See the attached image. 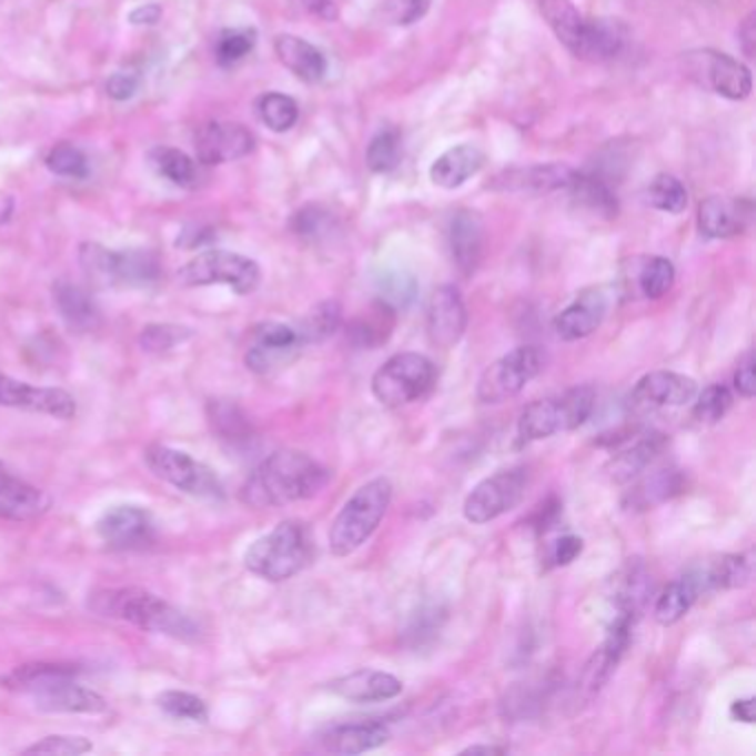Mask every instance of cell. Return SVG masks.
Segmentation results:
<instances>
[{
	"label": "cell",
	"instance_id": "38",
	"mask_svg": "<svg viewBox=\"0 0 756 756\" xmlns=\"http://www.w3.org/2000/svg\"><path fill=\"white\" fill-rule=\"evenodd\" d=\"M699 599V591L695 586V582L684 575L677 582L668 584L664 588V593L659 595L657 604H655V619L662 626H675L677 622H682L688 611L693 608V604Z\"/></svg>",
	"mask_w": 756,
	"mask_h": 756
},
{
	"label": "cell",
	"instance_id": "1",
	"mask_svg": "<svg viewBox=\"0 0 756 756\" xmlns=\"http://www.w3.org/2000/svg\"><path fill=\"white\" fill-rule=\"evenodd\" d=\"M331 473L302 451L269 455L244 482L242 502L251 508H275L311 500L329 484Z\"/></svg>",
	"mask_w": 756,
	"mask_h": 756
},
{
	"label": "cell",
	"instance_id": "37",
	"mask_svg": "<svg viewBox=\"0 0 756 756\" xmlns=\"http://www.w3.org/2000/svg\"><path fill=\"white\" fill-rule=\"evenodd\" d=\"M395 326V309L389 302H377L369 313L355 317L349 324V340L362 349L382 346Z\"/></svg>",
	"mask_w": 756,
	"mask_h": 756
},
{
	"label": "cell",
	"instance_id": "23",
	"mask_svg": "<svg viewBox=\"0 0 756 756\" xmlns=\"http://www.w3.org/2000/svg\"><path fill=\"white\" fill-rule=\"evenodd\" d=\"M608 313V298L602 289H588L568 304L553 322L555 333L564 342H577L593 335Z\"/></svg>",
	"mask_w": 756,
	"mask_h": 756
},
{
	"label": "cell",
	"instance_id": "21",
	"mask_svg": "<svg viewBox=\"0 0 756 756\" xmlns=\"http://www.w3.org/2000/svg\"><path fill=\"white\" fill-rule=\"evenodd\" d=\"M697 391V382L688 375L675 371H653L637 382L631 400L642 409L686 406L695 400Z\"/></svg>",
	"mask_w": 756,
	"mask_h": 756
},
{
	"label": "cell",
	"instance_id": "8",
	"mask_svg": "<svg viewBox=\"0 0 756 756\" xmlns=\"http://www.w3.org/2000/svg\"><path fill=\"white\" fill-rule=\"evenodd\" d=\"M437 384V366L422 353H397L373 375L371 391L382 406L400 409L424 400Z\"/></svg>",
	"mask_w": 756,
	"mask_h": 756
},
{
	"label": "cell",
	"instance_id": "60",
	"mask_svg": "<svg viewBox=\"0 0 756 756\" xmlns=\"http://www.w3.org/2000/svg\"><path fill=\"white\" fill-rule=\"evenodd\" d=\"M755 13H750L744 24L739 27V42H742V49L748 58H755L756 51V27H755Z\"/></svg>",
	"mask_w": 756,
	"mask_h": 756
},
{
	"label": "cell",
	"instance_id": "42",
	"mask_svg": "<svg viewBox=\"0 0 756 756\" xmlns=\"http://www.w3.org/2000/svg\"><path fill=\"white\" fill-rule=\"evenodd\" d=\"M258 115L271 131H289L298 122V102L291 95L271 91L258 100Z\"/></svg>",
	"mask_w": 756,
	"mask_h": 756
},
{
	"label": "cell",
	"instance_id": "39",
	"mask_svg": "<svg viewBox=\"0 0 756 756\" xmlns=\"http://www.w3.org/2000/svg\"><path fill=\"white\" fill-rule=\"evenodd\" d=\"M0 504L16 515H33L47 506V497L38 488L13 477L0 464Z\"/></svg>",
	"mask_w": 756,
	"mask_h": 756
},
{
	"label": "cell",
	"instance_id": "6",
	"mask_svg": "<svg viewBox=\"0 0 756 756\" xmlns=\"http://www.w3.org/2000/svg\"><path fill=\"white\" fill-rule=\"evenodd\" d=\"M597 404L593 386H575L562 395L537 400L528 404L517 422V437L522 444L542 442L557 433H568L588 422Z\"/></svg>",
	"mask_w": 756,
	"mask_h": 756
},
{
	"label": "cell",
	"instance_id": "26",
	"mask_svg": "<svg viewBox=\"0 0 756 756\" xmlns=\"http://www.w3.org/2000/svg\"><path fill=\"white\" fill-rule=\"evenodd\" d=\"M389 739L391 730L386 724L375 719H362L331 726L322 735V746L333 755H364L382 748L384 744H389Z\"/></svg>",
	"mask_w": 756,
	"mask_h": 756
},
{
	"label": "cell",
	"instance_id": "43",
	"mask_svg": "<svg viewBox=\"0 0 756 756\" xmlns=\"http://www.w3.org/2000/svg\"><path fill=\"white\" fill-rule=\"evenodd\" d=\"M402 135L397 129H382L366 149V164L375 173H389L400 164Z\"/></svg>",
	"mask_w": 756,
	"mask_h": 756
},
{
	"label": "cell",
	"instance_id": "51",
	"mask_svg": "<svg viewBox=\"0 0 756 756\" xmlns=\"http://www.w3.org/2000/svg\"><path fill=\"white\" fill-rule=\"evenodd\" d=\"M255 47L253 29H224L215 44V58L220 64H233L242 60Z\"/></svg>",
	"mask_w": 756,
	"mask_h": 756
},
{
	"label": "cell",
	"instance_id": "18",
	"mask_svg": "<svg viewBox=\"0 0 756 756\" xmlns=\"http://www.w3.org/2000/svg\"><path fill=\"white\" fill-rule=\"evenodd\" d=\"M468 313L462 293L453 284H442L433 291L426 309L429 340L437 349H453L466 333Z\"/></svg>",
	"mask_w": 756,
	"mask_h": 756
},
{
	"label": "cell",
	"instance_id": "46",
	"mask_svg": "<svg viewBox=\"0 0 756 756\" xmlns=\"http://www.w3.org/2000/svg\"><path fill=\"white\" fill-rule=\"evenodd\" d=\"M153 164L160 175L171 180L178 187H193L198 180L195 162L178 149H158L153 153Z\"/></svg>",
	"mask_w": 756,
	"mask_h": 756
},
{
	"label": "cell",
	"instance_id": "22",
	"mask_svg": "<svg viewBox=\"0 0 756 756\" xmlns=\"http://www.w3.org/2000/svg\"><path fill=\"white\" fill-rule=\"evenodd\" d=\"M575 178V169L562 162L551 164H531L506 169L488 184L495 191H513V193H551L560 189H568Z\"/></svg>",
	"mask_w": 756,
	"mask_h": 756
},
{
	"label": "cell",
	"instance_id": "11",
	"mask_svg": "<svg viewBox=\"0 0 756 756\" xmlns=\"http://www.w3.org/2000/svg\"><path fill=\"white\" fill-rule=\"evenodd\" d=\"M546 366V355L540 346H517L495 360L477 382V400L482 404H502L520 395Z\"/></svg>",
	"mask_w": 756,
	"mask_h": 756
},
{
	"label": "cell",
	"instance_id": "30",
	"mask_svg": "<svg viewBox=\"0 0 756 756\" xmlns=\"http://www.w3.org/2000/svg\"><path fill=\"white\" fill-rule=\"evenodd\" d=\"M53 302H56V309L60 311V317L64 320V324L71 331L89 333V331H95L102 322L95 302L78 284L64 282V280L56 282L53 284Z\"/></svg>",
	"mask_w": 756,
	"mask_h": 756
},
{
	"label": "cell",
	"instance_id": "41",
	"mask_svg": "<svg viewBox=\"0 0 756 756\" xmlns=\"http://www.w3.org/2000/svg\"><path fill=\"white\" fill-rule=\"evenodd\" d=\"M677 271L668 258H648L637 271V289L648 300L664 298L675 284Z\"/></svg>",
	"mask_w": 756,
	"mask_h": 756
},
{
	"label": "cell",
	"instance_id": "9",
	"mask_svg": "<svg viewBox=\"0 0 756 756\" xmlns=\"http://www.w3.org/2000/svg\"><path fill=\"white\" fill-rule=\"evenodd\" d=\"M178 280L184 286H209L226 284L238 295H249L260 286L262 271L258 262L233 251H204L189 260L180 271Z\"/></svg>",
	"mask_w": 756,
	"mask_h": 756
},
{
	"label": "cell",
	"instance_id": "5",
	"mask_svg": "<svg viewBox=\"0 0 756 756\" xmlns=\"http://www.w3.org/2000/svg\"><path fill=\"white\" fill-rule=\"evenodd\" d=\"M393 500V484L375 477L360 486L342 506L329 531V548L335 557H349L362 548L377 531Z\"/></svg>",
	"mask_w": 756,
	"mask_h": 756
},
{
	"label": "cell",
	"instance_id": "2",
	"mask_svg": "<svg viewBox=\"0 0 756 756\" xmlns=\"http://www.w3.org/2000/svg\"><path fill=\"white\" fill-rule=\"evenodd\" d=\"M80 671L71 664H27L11 671L0 684L31 697L40 713L56 715H102L104 697L75 684Z\"/></svg>",
	"mask_w": 756,
	"mask_h": 756
},
{
	"label": "cell",
	"instance_id": "16",
	"mask_svg": "<svg viewBox=\"0 0 756 756\" xmlns=\"http://www.w3.org/2000/svg\"><path fill=\"white\" fill-rule=\"evenodd\" d=\"M95 533L111 548L133 551L144 548L155 540V522L147 508L122 504L102 513Z\"/></svg>",
	"mask_w": 756,
	"mask_h": 756
},
{
	"label": "cell",
	"instance_id": "55",
	"mask_svg": "<svg viewBox=\"0 0 756 756\" xmlns=\"http://www.w3.org/2000/svg\"><path fill=\"white\" fill-rule=\"evenodd\" d=\"M584 553V540L577 535H562L560 540H555V544L551 546L548 553V566L551 568H562L573 564L579 555Z\"/></svg>",
	"mask_w": 756,
	"mask_h": 756
},
{
	"label": "cell",
	"instance_id": "29",
	"mask_svg": "<svg viewBox=\"0 0 756 756\" xmlns=\"http://www.w3.org/2000/svg\"><path fill=\"white\" fill-rule=\"evenodd\" d=\"M275 53L280 62L304 82H320L326 73L324 53L300 36L282 33L275 38Z\"/></svg>",
	"mask_w": 756,
	"mask_h": 756
},
{
	"label": "cell",
	"instance_id": "40",
	"mask_svg": "<svg viewBox=\"0 0 756 756\" xmlns=\"http://www.w3.org/2000/svg\"><path fill=\"white\" fill-rule=\"evenodd\" d=\"M209 422L213 426V433L224 442L240 446L251 440V433H253L251 424L246 422L244 413L231 402H224V400L209 402Z\"/></svg>",
	"mask_w": 756,
	"mask_h": 756
},
{
	"label": "cell",
	"instance_id": "20",
	"mask_svg": "<svg viewBox=\"0 0 756 756\" xmlns=\"http://www.w3.org/2000/svg\"><path fill=\"white\" fill-rule=\"evenodd\" d=\"M486 246V231L480 213L471 209L457 211L448 222V251L453 264L464 278L475 275L482 264Z\"/></svg>",
	"mask_w": 756,
	"mask_h": 756
},
{
	"label": "cell",
	"instance_id": "62",
	"mask_svg": "<svg viewBox=\"0 0 756 756\" xmlns=\"http://www.w3.org/2000/svg\"><path fill=\"white\" fill-rule=\"evenodd\" d=\"M162 9L158 4H144V7H138L135 11H131V22L133 24H153L158 18H160Z\"/></svg>",
	"mask_w": 756,
	"mask_h": 756
},
{
	"label": "cell",
	"instance_id": "25",
	"mask_svg": "<svg viewBox=\"0 0 756 756\" xmlns=\"http://www.w3.org/2000/svg\"><path fill=\"white\" fill-rule=\"evenodd\" d=\"M750 218L753 206L746 200L710 195L699 204V231L713 240H726L744 233Z\"/></svg>",
	"mask_w": 756,
	"mask_h": 756
},
{
	"label": "cell",
	"instance_id": "36",
	"mask_svg": "<svg viewBox=\"0 0 756 756\" xmlns=\"http://www.w3.org/2000/svg\"><path fill=\"white\" fill-rule=\"evenodd\" d=\"M540 11L548 27L555 31L560 42L577 56L586 36L588 18L579 13L573 0H540Z\"/></svg>",
	"mask_w": 756,
	"mask_h": 756
},
{
	"label": "cell",
	"instance_id": "4",
	"mask_svg": "<svg viewBox=\"0 0 756 756\" xmlns=\"http://www.w3.org/2000/svg\"><path fill=\"white\" fill-rule=\"evenodd\" d=\"M315 555V540L304 522H282L264 537L255 540L244 553L249 573L266 582H286L302 573Z\"/></svg>",
	"mask_w": 756,
	"mask_h": 756
},
{
	"label": "cell",
	"instance_id": "13",
	"mask_svg": "<svg viewBox=\"0 0 756 756\" xmlns=\"http://www.w3.org/2000/svg\"><path fill=\"white\" fill-rule=\"evenodd\" d=\"M635 624H637V617L626 615V613H613L604 644L591 655V659L586 662L579 675L577 702L582 699L584 704H591L611 682V677L615 675L617 666L622 664L624 655L631 648Z\"/></svg>",
	"mask_w": 756,
	"mask_h": 756
},
{
	"label": "cell",
	"instance_id": "57",
	"mask_svg": "<svg viewBox=\"0 0 756 756\" xmlns=\"http://www.w3.org/2000/svg\"><path fill=\"white\" fill-rule=\"evenodd\" d=\"M140 84V75L133 71H115L109 80H107V93L113 100H129Z\"/></svg>",
	"mask_w": 756,
	"mask_h": 756
},
{
	"label": "cell",
	"instance_id": "27",
	"mask_svg": "<svg viewBox=\"0 0 756 756\" xmlns=\"http://www.w3.org/2000/svg\"><path fill=\"white\" fill-rule=\"evenodd\" d=\"M688 577L695 582L699 595L713 591L744 588L753 579V562L748 555H724L715 562L704 564L702 568L691 571Z\"/></svg>",
	"mask_w": 756,
	"mask_h": 756
},
{
	"label": "cell",
	"instance_id": "28",
	"mask_svg": "<svg viewBox=\"0 0 756 756\" xmlns=\"http://www.w3.org/2000/svg\"><path fill=\"white\" fill-rule=\"evenodd\" d=\"M664 448H666V435L662 433L637 435L635 442H631L608 462V473L617 484L631 482L639 477L642 473H646V468L664 453Z\"/></svg>",
	"mask_w": 756,
	"mask_h": 756
},
{
	"label": "cell",
	"instance_id": "47",
	"mask_svg": "<svg viewBox=\"0 0 756 756\" xmlns=\"http://www.w3.org/2000/svg\"><path fill=\"white\" fill-rule=\"evenodd\" d=\"M695 409L693 415L699 424H717L722 422L728 411L733 409V393L728 386L724 384H710L708 389H704L699 395H695Z\"/></svg>",
	"mask_w": 756,
	"mask_h": 756
},
{
	"label": "cell",
	"instance_id": "12",
	"mask_svg": "<svg viewBox=\"0 0 756 756\" xmlns=\"http://www.w3.org/2000/svg\"><path fill=\"white\" fill-rule=\"evenodd\" d=\"M684 69L691 80L699 87L710 89L730 100H744L753 91V73L737 58L715 51L695 49L684 53Z\"/></svg>",
	"mask_w": 756,
	"mask_h": 756
},
{
	"label": "cell",
	"instance_id": "24",
	"mask_svg": "<svg viewBox=\"0 0 756 756\" xmlns=\"http://www.w3.org/2000/svg\"><path fill=\"white\" fill-rule=\"evenodd\" d=\"M402 682L391 673L360 668L329 684V691L351 704H380L402 695Z\"/></svg>",
	"mask_w": 756,
	"mask_h": 756
},
{
	"label": "cell",
	"instance_id": "45",
	"mask_svg": "<svg viewBox=\"0 0 756 756\" xmlns=\"http://www.w3.org/2000/svg\"><path fill=\"white\" fill-rule=\"evenodd\" d=\"M340 304L337 302H322L317 304L298 326L304 344H315L326 340L329 335H333L340 329Z\"/></svg>",
	"mask_w": 756,
	"mask_h": 756
},
{
	"label": "cell",
	"instance_id": "10",
	"mask_svg": "<svg viewBox=\"0 0 756 756\" xmlns=\"http://www.w3.org/2000/svg\"><path fill=\"white\" fill-rule=\"evenodd\" d=\"M144 462L155 477L191 497L211 502L224 497V486L218 480V475L206 464L193 460L184 451L153 444L144 451Z\"/></svg>",
	"mask_w": 756,
	"mask_h": 756
},
{
	"label": "cell",
	"instance_id": "61",
	"mask_svg": "<svg viewBox=\"0 0 756 756\" xmlns=\"http://www.w3.org/2000/svg\"><path fill=\"white\" fill-rule=\"evenodd\" d=\"M755 697H748V699H737L730 708V715L735 722H742V724H748L753 726L756 719V708H755Z\"/></svg>",
	"mask_w": 756,
	"mask_h": 756
},
{
	"label": "cell",
	"instance_id": "44",
	"mask_svg": "<svg viewBox=\"0 0 756 756\" xmlns=\"http://www.w3.org/2000/svg\"><path fill=\"white\" fill-rule=\"evenodd\" d=\"M648 202L666 213H684L688 206V191L684 182L671 173L657 175L648 187Z\"/></svg>",
	"mask_w": 756,
	"mask_h": 756
},
{
	"label": "cell",
	"instance_id": "58",
	"mask_svg": "<svg viewBox=\"0 0 756 756\" xmlns=\"http://www.w3.org/2000/svg\"><path fill=\"white\" fill-rule=\"evenodd\" d=\"M735 389L739 391L742 397L746 400H753L756 395V377H755V353L748 351L744 355V360L739 362L737 366V373H735Z\"/></svg>",
	"mask_w": 756,
	"mask_h": 756
},
{
	"label": "cell",
	"instance_id": "35",
	"mask_svg": "<svg viewBox=\"0 0 756 756\" xmlns=\"http://www.w3.org/2000/svg\"><path fill=\"white\" fill-rule=\"evenodd\" d=\"M628 31L615 18H588L586 36L577 58L588 62H606L617 58L626 47Z\"/></svg>",
	"mask_w": 756,
	"mask_h": 756
},
{
	"label": "cell",
	"instance_id": "3",
	"mask_svg": "<svg viewBox=\"0 0 756 756\" xmlns=\"http://www.w3.org/2000/svg\"><path fill=\"white\" fill-rule=\"evenodd\" d=\"M87 608L100 617L131 624L140 631L195 642L200 631L182 611L144 588H102L89 595Z\"/></svg>",
	"mask_w": 756,
	"mask_h": 756
},
{
	"label": "cell",
	"instance_id": "49",
	"mask_svg": "<svg viewBox=\"0 0 756 756\" xmlns=\"http://www.w3.org/2000/svg\"><path fill=\"white\" fill-rule=\"evenodd\" d=\"M191 337V329L178 326V324H149L142 329L138 342L142 346V351L153 353V355H162L173 351L175 346L184 344Z\"/></svg>",
	"mask_w": 756,
	"mask_h": 756
},
{
	"label": "cell",
	"instance_id": "52",
	"mask_svg": "<svg viewBox=\"0 0 756 756\" xmlns=\"http://www.w3.org/2000/svg\"><path fill=\"white\" fill-rule=\"evenodd\" d=\"M93 746L84 737H71V735H51L44 737L42 742L29 746L24 753L27 755H56V756H78L91 753Z\"/></svg>",
	"mask_w": 756,
	"mask_h": 756
},
{
	"label": "cell",
	"instance_id": "59",
	"mask_svg": "<svg viewBox=\"0 0 756 756\" xmlns=\"http://www.w3.org/2000/svg\"><path fill=\"white\" fill-rule=\"evenodd\" d=\"M298 4L315 18H322V20H335L337 18L335 0H298Z\"/></svg>",
	"mask_w": 756,
	"mask_h": 756
},
{
	"label": "cell",
	"instance_id": "17",
	"mask_svg": "<svg viewBox=\"0 0 756 756\" xmlns=\"http://www.w3.org/2000/svg\"><path fill=\"white\" fill-rule=\"evenodd\" d=\"M0 406L49 415L56 420H71L75 415V400L67 391L31 386L2 373H0Z\"/></svg>",
	"mask_w": 756,
	"mask_h": 756
},
{
	"label": "cell",
	"instance_id": "54",
	"mask_svg": "<svg viewBox=\"0 0 756 756\" xmlns=\"http://www.w3.org/2000/svg\"><path fill=\"white\" fill-rule=\"evenodd\" d=\"M431 9V0H386L382 4L384 22L409 27L417 20H422Z\"/></svg>",
	"mask_w": 756,
	"mask_h": 756
},
{
	"label": "cell",
	"instance_id": "48",
	"mask_svg": "<svg viewBox=\"0 0 756 756\" xmlns=\"http://www.w3.org/2000/svg\"><path fill=\"white\" fill-rule=\"evenodd\" d=\"M155 704L162 713H167L173 719H189V722H200V724L209 719L206 704L198 695H191V693L167 691L155 697Z\"/></svg>",
	"mask_w": 756,
	"mask_h": 756
},
{
	"label": "cell",
	"instance_id": "19",
	"mask_svg": "<svg viewBox=\"0 0 756 756\" xmlns=\"http://www.w3.org/2000/svg\"><path fill=\"white\" fill-rule=\"evenodd\" d=\"M255 147L253 133L238 122H209L195 135L198 160L204 164H222L249 155Z\"/></svg>",
	"mask_w": 756,
	"mask_h": 756
},
{
	"label": "cell",
	"instance_id": "63",
	"mask_svg": "<svg viewBox=\"0 0 756 756\" xmlns=\"http://www.w3.org/2000/svg\"><path fill=\"white\" fill-rule=\"evenodd\" d=\"M502 753H506V750L497 748V746H471L462 755H502Z\"/></svg>",
	"mask_w": 756,
	"mask_h": 756
},
{
	"label": "cell",
	"instance_id": "50",
	"mask_svg": "<svg viewBox=\"0 0 756 756\" xmlns=\"http://www.w3.org/2000/svg\"><path fill=\"white\" fill-rule=\"evenodd\" d=\"M47 169L56 175H62V178H84L89 173V162H87V155L69 144V142H62V144H56L49 155H47Z\"/></svg>",
	"mask_w": 756,
	"mask_h": 756
},
{
	"label": "cell",
	"instance_id": "53",
	"mask_svg": "<svg viewBox=\"0 0 756 756\" xmlns=\"http://www.w3.org/2000/svg\"><path fill=\"white\" fill-rule=\"evenodd\" d=\"M291 226L300 238L320 240V238L329 235V231L333 226V218L320 206H304L302 211H298L293 215Z\"/></svg>",
	"mask_w": 756,
	"mask_h": 756
},
{
	"label": "cell",
	"instance_id": "31",
	"mask_svg": "<svg viewBox=\"0 0 756 756\" xmlns=\"http://www.w3.org/2000/svg\"><path fill=\"white\" fill-rule=\"evenodd\" d=\"M484 151L475 144H457L442 153L431 167V180L442 189H457L484 167Z\"/></svg>",
	"mask_w": 756,
	"mask_h": 756
},
{
	"label": "cell",
	"instance_id": "32",
	"mask_svg": "<svg viewBox=\"0 0 756 756\" xmlns=\"http://www.w3.org/2000/svg\"><path fill=\"white\" fill-rule=\"evenodd\" d=\"M653 584L644 562L628 560L613 579V613H628L639 619Z\"/></svg>",
	"mask_w": 756,
	"mask_h": 756
},
{
	"label": "cell",
	"instance_id": "34",
	"mask_svg": "<svg viewBox=\"0 0 756 756\" xmlns=\"http://www.w3.org/2000/svg\"><path fill=\"white\" fill-rule=\"evenodd\" d=\"M686 488L684 473L677 468H659L644 477L633 491L626 493L624 506L628 511H651L677 497Z\"/></svg>",
	"mask_w": 756,
	"mask_h": 756
},
{
	"label": "cell",
	"instance_id": "15",
	"mask_svg": "<svg viewBox=\"0 0 756 756\" xmlns=\"http://www.w3.org/2000/svg\"><path fill=\"white\" fill-rule=\"evenodd\" d=\"M298 326L282 322H264L253 331L251 344L244 353L246 369L258 375H271L289 366L304 349Z\"/></svg>",
	"mask_w": 756,
	"mask_h": 756
},
{
	"label": "cell",
	"instance_id": "33",
	"mask_svg": "<svg viewBox=\"0 0 756 756\" xmlns=\"http://www.w3.org/2000/svg\"><path fill=\"white\" fill-rule=\"evenodd\" d=\"M568 191L579 206H584L586 211H591L595 215L615 218L617 211H619L617 193H615L611 180L595 169L575 171V178L568 184Z\"/></svg>",
	"mask_w": 756,
	"mask_h": 756
},
{
	"label": "cell",
	"instance_id": "14",
	"mask_svg": "<svg viewBox=\"0 0 756 756\" xmlns=\"http://www.w3.org/2000/svg\"><path fill=\"white\" fill-rule=\"evenodd\" d=\"M528 473L526 468H508L500 471L486 480H482L464 500V517L471 524H491L497 517L511 513L520 506L526 495Z\"/></svg>",
	"mask_w": 756,
	"mask_h": 756
},
{
	"label": "cell",
	"instance_id": "7",
	"mask_svg": "<svg viewBox=\"0 0 756 756\" xmlns=\"http://www.w3.org/2000/svg\"><path fill=\"white\" fill-rule=\"evenodd\" d=\"M80 266L89 282L102 289L147 286L160 278V262L151 251H111L95 242L80 246Z\"/></svg>",
	"mask_w": 756,
	"mask_h": 756
},
{
	"label": "cell",
	"instance_id": "56",
	"mask_svg": "<svg viewBox=\"0 0 756 756\" xmlns=\"http://www.w3.org/2000/svg\"><path fill=\"white\" fill-rule=\"evenodd\" d=\"M382 291H384V302H389L391 306H393V302H400L402 300V304H406V302H411L413 300V293H415V282H413V278H409V275H389V278H384V282H382Z\"/></svg>",
	"mask_w": 756,
	"mask_h": 756
}]
</instances>
